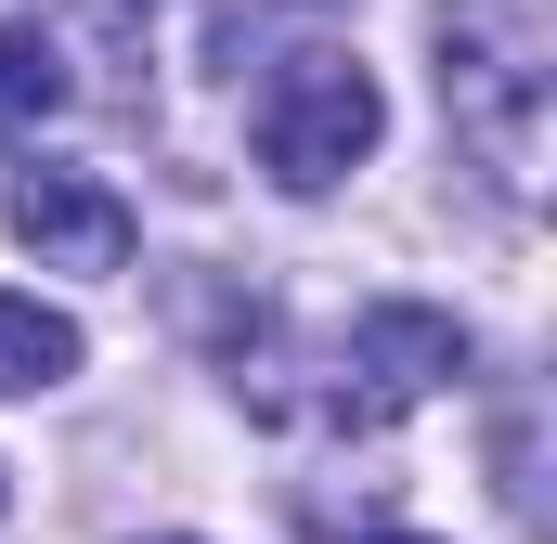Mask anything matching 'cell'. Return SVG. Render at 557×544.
<instances>
[{
    "instance_id": "cell-1",
    "label": "cell",
    "mask_w": 557,
    "mask_h": 544,
    "mask_svg": "<svg viewBox=\"0 0 557 544\" xmlns=\"http://www.w3.org/2000/svg\"><path fill=\"white\" fill-rule=\"evenodd\" d=\"M389 131V104H376V78L350 65V52H298L273 91H260V169H273L285 195H324V182H350L363 156Z\"/></svg>"
},
{
    "instance_id": "cell-2",
    "label": "cell",
    "mask_w": 557,
    "mask_h": 544,
    "mask_svg": "<svg viewBox=\"0 0 557 544\" xmlns=\"http://www.w3.org/2000/svg\"><path fill=\"white\" fill-rule=\"evenodd\" d=\"M0 221H13V247L39 272H131V208L104 182H78V169H26Z\"/></svg>"
},
{
    "instance_id": "cell-3",
    "label": "cell",
    "mask_w": 557,
    "mask_h": 544,
    "mask_svg": "<svg viewBox=\"0 0 557 544\" xmlns=\"http://www.w3.org/2000/svg\"><path fill=\"white\" fill-rule=\"evenodd\" d=\"M350 363L376 376V403H428L441 376H467V324L454 311H416V298H376L350 324Z\"/></svg>"
},
{
    "instance_id": "cell-4",
    "label": "cell",
    "mask_w": 557,
    "mask_h": 544,
    "mask_svg": "<svg viewBox=\"0 0 557 544\" xmlns=\"http://www.w3.org/2000/svg\"><path fill=\"white\" fill-rule=\"evenodd\" d=\"M65 376H78V324L0 285V403H39V390H65Z\"/></svg>"
},
{
    "instance_id": "cell-5",
    "label": "cell",
    "mask_w": 557,
    "mask_h": 544,
    "mask_svg": "<svg viewBox=\"0 0 557 544\" xmlns=\"http://www.w3.org/2000/svg\"><path fill=\"white\" fill-rule=\"evenodd\" d=\"M39 118H65V52L52 26H0V143H26Z\"/></svg>"
},
{
    "instance_id": "cell-6",
    "label": "cell",
    "mask_w": 557,
    "mask_h": 544,
    "mask_svg": "<svg viewBox=\"0 0 557 544\" xmlns=\"http://www.w3.org/2000/svg\"><path fill=\"white\" fill-rule=\"evenodd\" d=\"M363 544H428V532H363Z\"/></svg>"
},
{
    "instance_id": "cell-7",
    "label": "cell",
    "mask_w": 557,
    "mask_h": 544,
    "mask_svg": "<svg viewBox=\"0 0 557 544\" xmlns=\"http://www.w3.org/2000/svg\"><path fill=\"white\" fill-rule=\"evenodd\" d=\"M156 544H195V532H156Z\"/></svg>"
}]
</instances>
